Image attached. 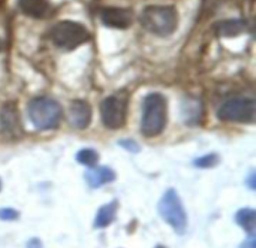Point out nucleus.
I'll return each mask as SVG.
<instances>
[{
  "instance_id": "f257e3e1",
  "label": "nucleus",
  "mask_w": 256,
  "mask_h": 248,
  "mask_svg": "<svg viewBox=\"0 0 256 248\" xmlns=\"http://www.w3.org/2000/svg\"><path fill=\"white\" fill-rule=\"evenodd\" d=\"M168 121V103L164 94L152 93L146 96L142 105V123L141 130L147 138L160 135Z\"/></svg>"
},
{
  "instance_id": "f03ea898",
  "label": "nucleus",
  "mask_w": 256,
  "mask_h": 248,
  "mask_svg": "<svg viewBox=\"0 0 256 248\" xmlns=\"http://www.w3.org/2000/svg\"><path fill=\"white\" fill-rule=\"evenodd\" d=\"M141 24L156 36H170L178 25L177 9L174 6H147L141 13Z\"/></svg>"
},
{
  "instance_id": "7ed1b4c3",
  "label": "nucleus",
  "mask_w": 256,
  "mask_h": 248,
  "mask_svg": "<svg viewBox=\"0 0 256 248\" xmlns=\"http://www.w3.org/2000/svg\"><path fill=\"white\" fill-rule=\"evenodd\" d=\"M28 118L38 130L56 129L63 118L62 105L46 96L36 97L28 103Z\"/></svg>"
},
{
  "instance_id": "20e7f679",
  "label": "nucleus",
  "mask_w": 256,
  "mask_h": 248,
  "mask_svg": "<svg viewBox=\"0 0 256 248\" xmlns=\"http://www.w3.org/2000/svg\"><path fill=\"white\" fill-rule=\"evenodd\" d=\"M50 37L60 49L72 51L90 40V31L80 22L60 21L51 28Z\"/></svg>"
},
{
  "instance_id": "39448f33",
  "label": "nucleus",
  "mask_w": 256,
  "mask_h": 248,
  "mask_svg": "<svg viewBox=\"0 0 256 248\" xmlns=\"http://www.w3.org/2000/svg\"><path fill=\"white\" fill-rule=\"evenodd\" d=\"M159 213L164 220L176 229L177 234H184L188 228V216L186 210L182 204L178 193L174 189L166 190V193L159 201Z\"/></svg>"
},
{
  "instance_id": "423d86ee",
  "label": "nucleus",
  "mask_w": 256,
  "mask_h": 248,
  "mask_svg": "<svg viewBox=\"0 0 256 248\" xmlns=\"http://www.w3.org/2000/svg\"><path fill=\"white\" fill-rule=\"evenodd\" d=\"M218 117L224 121L232 123H255L256 103L249 97H236L226 100L218 111Z\"/></svg>"
},
{
  "instance_id": "0eeeda50",
  "label": "nucleus",
  "mask_w": 256,
  "mask_h": 248,
  "mask_svg": "<svg viewBox=\"0 0 256 248\" xmlns=\"http://www.w3.org/2000/svg\"><path fill=\"white\" fill-rule=\"evenodd\" d=\"M128 97L123 94H114L106 97L100 103L102 121L108 129H120L126 123Z\"/></svg>"
},
{
  "instance_id": "6e6552de",
  "label": "nucleus",
  "mask_w": 256,
  "mask_h": 248,
  "mask_svg": "<svg viewBox=\"0 0 256 248\" xmlns=\"http://www.w3.org/2000/svg\"><path fill=\"white\" fill-rule=\"evenodd\" d=\"M102 22L110 28H129L134 21V13L123 7H105L100 12Z\"/></svg>"
},
{
  "instance_id": "1a4fd4ad",
  "label": "nucleus",
  "mask_w": 256,
  "mask_h": 248,
  "mask_svg": "<svg viewBox=\"0 0 256 248\" xmlns=\"http://www.w3.org/2000/svg\"><path fill=\"white\" fill-rule=\"evenodd\" d=\"M69 118L74 127L86 129L92 121V109L90 105L84 100H74L69 109Z\"/></svg>"
},
{
  "instance_id": "9d476101",
  "label": "nucleus",
  "mask_w": 256,
  "mask_h": 248,
  "mask_svg": "<svg viewBox=\"0 0 256 248\" xmlns=\"http://www.w3.org/2000/svg\"><path fill=\"white\" fill-rule=\"evenodd\" d=\"M18 6L24 15L32 18H45L50 13L48 0H18Z\"/></svg>"
},
{
  "instance_id": "9b49d317",
  "label": "nucleus",
  "mask_w": 256,
  "mask_h": 248,
  "mask_svg": "<svg viewBox=\"0 0 256 248\" xmlns=\"http://www.w3.org/2000/svg\"><path fill=\"white\" fill-rule=\"evenodd\" d=\"M86 180L88 183V186L92 189H98L102 187L111 181L116 180V172L106 166H100V168H93L92 171H88L86 174Z\"/></svg>"
},
{
  "instance_id": "f8f14e48",
  "label": "nucleus",
  "mask_w": 256,
  "mask_h": 248,
  "mask_svg": "<svg viewBox=\"0 0 256 248\" xmlns=\"http://www.w3.org/2000/svg\"><path fill=\"white\" fill-rule=\"evenodd\" d=\"M117 210H118L117 201L100 207L98 214H96V219H94V228L104 229V228L110 226L116 220V217H117Z\"/></svg>"
},
{
  "instance_id": "ddd939ff",
  "label": "nucleus",
  "mask_w": 256,
  "mask_h": 248,
  "mask_svg": "<svg viewBox=\"0 0 256 248\" xmlns=\"http://www.w3.org/2000/svg\"><path fill=\"white\" fill-rule=\"evenodd\" d=\"M246 30V21L243 19H228L222 21L218 25V31L220 36L231 37V36H238Z\"/></svg>"
},
{
  "instance_id": "4468645a",
  "label": "nucleus",
  "mask_w": 256,
  "mask_h": 248,
  "mask_svg": "<svg viewBox=\"0 0 256 248\" xmlns=\"http://www.w3.org/2000/svg\"><path fill=\"white\" fill-rule=\"evenodd\" d=\"M237 223L248 231L250 235L255 234L256 229V211L252 208H243L237 213Z\"/></svg>"
},
{
  "instance_id": "2eb2a0df",
  "label": "nucleus",
  "mask_w": 256,
  "mask_h": 248,
  "mask_svg": "<svg viewBox=\"0 0 256 248\" xmlns=\"http://www.w3.org/2000/svg\"><path fill=\"white\" fill-rule=\"evenodd\" d=\"M76 160L81 163V165H86L88 168H94L99 162V154L96 150L93 148H82L78 151L76 154Z\"/></svg>"
},
{
  "instance_id": "dca6fc26",
  "label": "nucleus",
  "mask_w": 256,
  "mask_h": 248,
  "mask_svg": "<svg viewBox=\"0 0 256 248\" xmlns=\"http://www.w3.org/2000/svg\"><path fill=\"white\" fill-rule=\"evenodd\" d=\"M2 123H3V129L9 132L10 126L12 130H16V124H18V112L12 108V106H4L3 112H2Z\"/></svg>"
},
{
  "instance_id": "f3484780",
  "label": "nucleus",
  "mask_w": 256,
  "mask_h": 248,
  "mask_svg": "<svg viewBox=\"0 0 256 248\" xmlns=\"http://www.w3.org/2000/svg\"><path fill=\"white\" fill-rule=\"evenodd\" d=\"M219 162H220L219 156L213 153V154H208V156H204V157L195 160V166H198V168H214Z\"/></svg>"
},
{
  "instance_id": "a211bd4d",
  "label": "nucleus",
  "mask_w": 256,
  "mask_h": 248,
  "mask_svg": "<svg viewBox=\"0 0 256 248\" xmlns=\"http://www.w3.org/2000/svg\"><path fill=\"white\" fill-rule=\"evenodd\" d=\"M18 211H15L14 208H0V220L4 222H12L18 219Z\"/></svg>"
},
{
  "instance_id": "6ab92c4d",
  "label": "nucleus",
  "mask_w": 256,
  "mask_h": 248,
  "mask_svg": "<svg viewBox=\"0 0 256 248\" xmlns=\"http://www.w3.org/2000/svg\"><path fill=\"white\" fill-rule=\"evenodd\" d=\"M120 145H122L123 148H126V150H129V151H132V153H136V151H140V150H141V148H140V145H138L135 141H132V139L120 141Z\"/></svg>"
},
{
  "instance_id": "aec40b11",
  "label": "nucleus",
  "mask_w": 256,
  "mask_h": 248,
  "mask_svg": "<svg viewBox=\"0 0 256 248\" xmlns=\"http://www.w3.org/2000/svg\"><path fill=\"white\" fill-rule=\"evenodd\" d=\"M242 248H256V241H255V235H250L243 244H242Z\"/></svg>"
},
{
  "instance_id": "412c9836",
  "label": "nucleus",
  "mask_w": 256,
  "mask_h": 248,
  "mask_svg": "<svg viewBox=\"0 0 256 248\" xmlns=\"http://www.w3.org/2000/svg\"><path fill=\"white\" fill-rule=\"evenodd\" d=\"M27 247L28 248H42V244H40V241L39 240H32V241H28L27 243Z\"/></svg>"
},
{
  "instance_id": "4be33fe9",
  "label": "nucleus",
  "mask_w": 256,
  "mask_h": 248,
  "mask_svg": "<svg viewBox=\"0 0 256 248\" xmlns=\"http://www.w3.org/2000/svg\"><path fill=\"white\" fill-rule=\"evenodd\" d=\"M3 49V43H2V40H0V51Z\"/></svg>"
},
{
  "instance_id": "5701e85b",
  "label": "nucleus",
  "mask_w": 256,
  "mask_h": 248,
  "mask_svg": "<svg viewBox=\"0 0 256 248\" xmlns=\"http://www.w3.org/2000/svg\"><path fill=\"white\" fill-rule=\"evenodd\" d=\"M0 190H2V180H0Z\"/></svg>"
}]
</instances>
